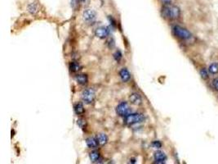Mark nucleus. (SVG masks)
<instances>
[{"instance_id": "f257e3e1", "label": "nucleus", "mask_w": 218, "mask_h": 164, "mask_svg": "<svg viewBox=\"0 0 218 164\" xmlns=\"http://www.w3.org/2000/svg\"><path fill=\"white\" fill-rule=\"evenodd\" d=\"M162 16L164 18H168V19L175 20L179 18L180 16V8L177 6H169L165 5L163 7L161 10Z\"/></svg>"}, {"instance_id": "f03ea898", "label": "nucleus", "mask_w": 218, "mask_h": 164, "mask_svg": "<svg viewBox=\"0 0 218 164\" xmlns=\"http://www.w3.org/2000/svg\"><path fill=\"white\" fill-rule=\"evenodd\" d=\"M145 121V116L142 113H128L124 117L123 122L127 125H133L141 123Z\"/></svg>"}, {"instance_id": "7ed1b4c3", "label": "nucleus", "mask_w": 218, "mask_h": 164, "mask_svg": "<svg viewBox=\"0 0 218 164\" xmlns=\"http://www.w3.org/2000/svg\"><path fill=\"white\" fill-rule=\"evenodd\" d=\"M174 35L178 37L179 39H183V40H189L192 38V34L180 26H175L172 28Z\"/></svg>"}, {"instance_id": "20e7f679", "label": "nucleus", "mask_w": 218, "mask_h": 164, "mask_svg": "<svg viewBox=\"0 0 218 164\" xmlns=\"http://www.w3.org/2000/svg\"><path fill=\"white\" fill-rule=\"evenodd\" d=\"M96 98V93L95 90L89 88V89H86L82 91V99L87 104H90V103H93V101L95 100Z\"/></svg>"}, {"instance_id": "39448f33", "label": "nucleus", "mask_w": 218, "mask_h": 164, "mask_svg": "<svg viewBox=\"0 0 218 164\" xmlns=\"http://www.w3.org/2000/svg\"><path fill=\"white\" fill-rule=\"evenodd\" d=\"M130 112V107L127 102L123 101L118 104L116 107V113L119 116L125 117L127 116Z\"/></svg>"}, {"instance_id": "423d86ee", "label": "nucleus", "mask_w": 218, "mask_h": 164, "mask_svg": "<svg viewBox=\"0 0 218 164\" xmlns=\"http://www.w3.org/2000/svg\"><path fill=\"white\" fill-rule=\"evenodd\" d=\"M110 27L106 26H102L98 27L97 29L96 30L95 36L99 38V39H105L106 37L110 36Z\"/></svg>"}, {"instance_id": "0eeeda50", "label": "nucleus", "mask_w": 218, "mask_h": 164, "mask_svg": "<svg viewBox=\"0 0 218 164\" xmlns=\"http://www.w3.org/2000/svg\"><path fill=\"white\" fill-rule=\"evenodd\" d=\"M96 18V13L92 9H86L82 13V19L87 22H92Z\"/></svg>"}, {"instance_id": "6e6552de", "label": "nucleus", "mask_w": 218, "mask_h": 164, "mask_svg": "<svg viewBox=\"0 0 218 164\" xmlns=\"http://www.w3.org/2000/svg\"><path fill=\"white\" fill-rule=\"evenodd\" d=\"M154 158H155V163H165L166 159H167V156L164 153L160 150H158L155 153L154 155Z\"/></svg>"}, {"instance_id": "1a4fd4ad", "label": "nucleus", "mask_w": 218, "mask_h": 164, "mask_svg": "<svg viewBox=\"0 0 218 164\" xmlns=\"http://www.w3.org/2000/svg\"><path fill=\"white\" fill-rule=\"evenodd\" d=\"M129 100L131 103L134 104V105H136V106H139V105H141L142 103L141 96L137 93L132 94L129 97Z\"/></svg>"}, {"instance_id": "9d476101", "label": "nucleus", "mask_w": 218, "mask_h": 164, "mask_svg": "<svg viewBox=\"0 0 218 164\" xmlns=\"http://www.w3.org/2000/svg\"><path fill=\"white\" fill-rule=\"evenodd\" d=\"M119 77H120L121 81L124 83L129 81L130 79H131V74H130L129 71L125 68H122L119 71Z\"/></svg>"}, {"instance_id": "9b49d317", "label": "nucleus", "mask_w": 218, "mask_h": 164, "mask_svg": "<svg viewBox=\"0 0 218 164\" xmlns=\"http://www.w3.org/2000/svg\"><path fill=\"white\" fill-rule=\"evenodd\" d=\"M86 145L89 148H92V149L96 148L98 145H100L98 143L97 139L94 138V137H89V138L86 139Z\"/></svg>"}, {"instance_id": "f8f14e48", "label": "nucleus", "mask_w": 218, "mask_h": 164, "mask_svg": "<svg viewBox=\"0 0 218 164\" xmlns=\"http://www.w3.org/2000/svg\"><path fill=\"white\" fill-rule=\"evenodd\" d=\"M75 81L79 85H85L88 83V76L87 74H79L75 76Z\"/></svg>"}, {"instance_id": "ddd939ff", "label": "nucleus", "mask_w": 218, "mask_h": 164, "mask_svg": "<svg viewBox=\"0 0 218 164\" xmlns=\"http://www.w3.org/2000/svg\"><path fill=\"white\" fill-rule=\"evenodd\" d=\"M74 110L77 115H82L85 113V108L82 103H76L74 106Z\"/></svg>"}, {"instance_id": "4468645a", "label": "nucleus", "mask_w": 218, "mask_h": 164, "mask_svg": "<svg viewBox=\"0 0 218 164\" xmlns=\"http://www.w3.org/2000/svg\"><path fill=\"white\" fill-rule=\"evenodd\" d=\"M89 158L93 163L98 162L100 160V158H101V154H100V152H98L97 150H92L89 154Z\"/></svg>"}, {"instance_id": "2eb2a0df", "label": "nucleus", "mask_w": 218, "mask_h": 164, "mask_svg": "<svg viewBox=\"0 0 218 164\" xmlns=\"http://www.w3.org/2000/svg\"><path fill=\"white\" fill-rule=\"evenodd\" d=\"M96 139H97L98 143L100 145H105L107 144L108 142V136L107 135H105L104 133H101L96 136Z\"/></svg>"}, {"instance_id": "dca6fc26", "label": "nucleus", "mask_w": 218, "mask_h": 164, "mask_svg": "<svg viewBox=\"0 0 218 164\" xmlns=\"http://www.w3.org/2000/svg\"><path fill=\"white\" fill-rule=\"evenodd\" d=\"M70 71L73 73H76V72H78V71H80V69H81V66L79 64L78 62H70Z\"/></svg>"}, {"instance_id": "f3484780", "label": "nucleus", "mask_w": 218, "mask_h": 164, "mask_svg": "<svg viewBox=\"0 0 218 164\" xmlns=\"http://www.w3.org/2000/svg\"><path fill=\"white\" fill-rule=\"evenodd\" d=\"M38 5L37 3H30L27 7V9H28V12L31 15H35L37 12H38Z\"/></svg>"}, {"instance_id": "a211bd4d", "label": "nucleus", "mask_w": 218, "mask_h": 164, "mask_svg": "<svg viewBox=\"0 0 218 164\" xmlns=\"http://www.w3.org/2000/svg\"><path fill=\"white\" fill-rule=\"evenodd\" d=\"M208 71L211 74H217V73H218V63L214 62V63H212L210 65L208 68Z\"/></svg>"}, {"instance_id": "6ab92c4d", "label": "nucleus", "mask_w": 218, "mask_h": 164, "mask_svg": "<svg viewBox=\"0 0 218 164\" xmlns=\"http://www.w3.org/2000/svg\"><path fill=\"white\" fill-rule=\"evenodd\" d=\"M77 123H78V125H79L80 128L83 130V131H85L86 128H87V122H86V120L82 119V118H79Z\"/></svg>"}, {"instance_id": "aec40b11", "label": "nucleus", "mask_w": 218, "mask_h": 164, "mask_svg": "<svg viewBox=\"0 0 218 164\" xmlns=\"http://www.w3.org/2000/svg\"><path fill=\"white\" fill-rule=\"evenodd\" d=\"M200 75H201V76H202L203 79H208V71L206 70L205 68H202L201 69V71H200Z\"/></svg>"}, {"instance_id": "412c9836", "label": "nucleus", "mask_w": 218, "mask_h": 164, "mask_svg": "<svg viewBox=\"0 0 218 164\" xmlns=\"http://www.w3.org/2000/svg\"><path fill=\"white\" fill-rule=\"evenodd\" d=\"M114 59L118 62L119 61L121 58H122V53H121V52L119 51V50H118V51H116L115 53H114Z\"/></svg>"}, {"instance_id": "4be33fe9", "label": "nucleus", "mask_w": 218, "mask_h": 164, "mask_svg": "<svg viewBox=\"0 0 218 164\" xmlns=\"http://www.w3.org/2000/svg\"><path fill=\"white\" fill-rule=\"evenodd\" d=\"M152 146L155 148H160L162 147V144L161 142L158 141V140H155V141H153L152 143Z\"/></svg>"}, {"instance_id": "5701e85b", "label": "nucleus", "mask_w": 218, "mask_h": 164, "mask_svg": "<svg viewBox=\"0 0 218 164\" xmlns=\"http://www.w3.org/2000/svg\"><path fill=\"white\" fill-rule=\"evenodd\" d=\"M107 45H109V48H114V39L113 38H110L107 40Z\"/></svg>"}, {"instance_id": "b1692460", "label": "nucleus", "mask_w": 218, "mask_h": 164, "mask_svg": "<svg viewBox=\"0 0 218 164\" xmlns=\"http://www.w3.org/2000/svg\"><path fill=\"white\" fill-rule=\"evenodd\" d=\"M212 85L216 90H218V78H216L212 81Z\"/></svg>"}, {"instance_id": "393cba45", "label": "nucleus", "mask_w": 218, "mask_h": 164, "mask_svg": "<svg viewBox=\"0 0 218 164\" xmlns=\"http://www.w3.org/2000/svg\"><path fill=\"white\" fill-rule=\"evenodd\" d=\"M161 2L163 3H164L165 5H168L172 3V0H161Z\"/></svg>"}, {"instance_id": "a878e982", "label": "nucleus", "mask_w": 218, "mask_h": 164, "mask_svg": "<svg viewBox=\"0 0 218 164\" xmlns=\"http://www.w3.org/2000/svg\"><path fill=\"white\" fill-rule=\"evenodd\" d=\"M78 1H79V3H84L87 0H78Z\"/></svg>"}]
</instances>
